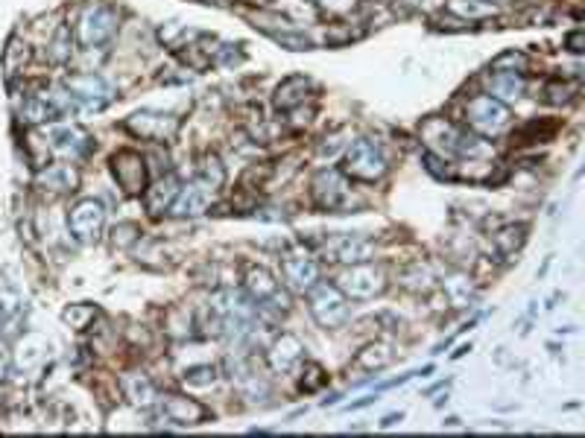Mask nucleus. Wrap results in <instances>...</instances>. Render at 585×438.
Segmentation results:
<instances>
[{"label": "nucleus", "instance_id": "nucleus-1", "mask_svg": "<svg viewBox=\"0 0 585 438\" xmlns=\"http://www.w3.org/2000/svg\"><path fill=\"white\" fill-rule=\"evenodd\" d=\"M65 91L73 108L80 111H99L115 99V88L103 77H97V73H71L65 79Z\"/></svg>", "mask_w": 585, "mask_h": 438}, {"label": "nucleus", "instance_id": "nucleus-2", "mask_svg": "<svg viewBox=\"0 0 585 438\" xmlns=\"http://www.w3.org/2000/svg\"><path fill=\"white\" fill-rule=\"evenodd\" d=\"M387 172V158L372 137H360L345 149V175L357 182H378Z\"/></svg>", "mask_w": 585, "mask_h": 438}, {"label": "nucleus", "instance_id": "nucleus-3", "mask_svg": "<svg viewBox=\"0 0 585 438\" xmlns=\"http://www.w3.org/2000/svg\"><path fill=\"white\" fill-rule=\"evenodd\" d=\"M310 312H314V319L322 328H343L352 319L348 298L340 293V286H328V284H316L310 290Z\"/></svg>", "mask_w": 585, "mask_h": 438}, {"label": "nucleus", "instance_id": "nucleus-4", "mask_svg": "<svg viewBox=\"0 0 585 438\" xmlns=\"http://www.w3.org/2000/svg\"><path fill=\"white\" fill-rule=\"evenodd\" d=\"M337 286L345 298H360V302H366V298H375L387 290V278H383V272L378 266L352 263V266L337 278Z\"/></svg>", "mask_w": 585, "mask_h": 438}, {"label": "nucleus", "instance_id": "nucleus-5", "mask_svg": "<svg viewBox=\"0 0 585 438\" xmlns=\"http://www.w3.org/2000/svg\"><path fill=\"white\" fill-rule=\"evenodd\" d=\"M466 120L477 135H501L509 126V108L504 103H497L495 97L480 94L475 99H468Z\"/></svg>", "mask_w": 585, "mask_h": 438}, {"label": "nucleus", "instance_id": "nucleus-6", "mask_svg": "<svg viewBox=\"0 0 585 438\" xmlns=\"http://www.w3.org/2000/svg\"><path fill=\"white\" fill-rule=\"evenodd\" d=\"M118 30V15H115V9L106 6V4H91V6H85L82 9V15H80V42L85 47H99V44H106L111 35H115Z\"/></svg>", "mask_w": 585, "mask_h": 438}, {"label": "nucleus", "instance_id": "nucleus-7", "mask_svg": "<svg viewBox=\"0 0 585 438\" xmlns=\"http://www.w3.org/2000/svg\"><path fill=\"white\" fill-rule=\"evenodd\" d=\"M106 225V208L97 199H80L68 214V228L73 240L80 243H97Z\"/></svg>", "mask_w": 585, "mask_h": 438}, {"label": "nucleus", "instance_id": "nucleus-8", "mask_svg": "<svg viewBox=\"0 0 585 438\" xmlns=\"http://www.w3.org/2000/svg\"><path fill=\"white\" fill-rule=\"evenodd\" d=\"M127 129L135 137H141V141L167 144L179 132V117L165 115V111H135V115L127 120Z\"/></svg>", "mask_w": 585, "mask_h": 438}, {"label": "nucleus", "instance_id": "nucleus-9", "mask_svg": "<svg viewBox=\"0 0 585 438\" xmlns=\"http://www.w3.org/2000/svg\"><path fill=\"white\" fill-rule=\"evenodd\" d=\"M310 193H314L316 208H322V210H343L348 205V199H352V187H348L343 172L322 170L316 179H314Z\"/></svg>", "mask_w": 585, "mask_h": 438}, {"label": "nucleus", "instance_id": "nucleus-10", "mask_svg": "<svg viewBox=\"0 0 585 438\" xmlns=\"http://www.w3.org/2000/svg\"><path fill=\"white\" fill-rule=\"evenodd\" d=\"M47 146H50V153L59 158L80 161L91 153V135L82 126H71V123H65V126H50Z\"/></svg>", "mask_w": 585, "mask_h": 438}, {"label": "nucleus", "instance_id": "nucleus-11", "mask_svg": "<svg viewBox=\"0 0 585 438\" xmlns=\"http://www.w3.org/2000/svg\"><path fill=\"white\" fill-rule=\"evenodd\" d=\"M111 172H115L118 184L129 196H138V193H144L146 187H149L144 155H138L135 149H120V153L111 158Z\"/></svg>", "mask_w": 585, "mask_h": 438}, {"label": "nucleus", "instance_id": "nucleus-12", "mask_svg": "<svg viewBox=\"0 0 585 438\" xmlns=\"http://www.w3.org/2000/svg\"><path fill=\"white\" fill-rule=\"evenodd\" d=\"M281 275H284V284H288L293 293H310L319 281V263L310 255L290 252L281 260Z\"/></svg>", "mask_w": 585, "mask_h": 438}, {"label": "nucleus", "instance_id": "nucleus-13", "mask_svg": "<svg viewBox=\"0 0 585 438\" xmlns=\"http://www.w3.org/2000/svg\"><path fill=\"white\" fill-rule=\"evenodd\" d=\"M211 196H214V187H211L208 182H203V179H196L191 184L179 187V193H176V199H173V205H170V214L173 217H199V214H205L208 205H211Z\"/></svg>", "mask_w": 585, "mask_h": 438}, {"label": "nucleus", "instance_id": "nucleus-14", "mask_svg": "<svg viewBox=\"0 0 585 438\" xmlns=\"http://www.w3.org/2000/svg\"><path fill=\"white\" fill-rule=\"evenodd\" d=\"M161 415L167 421L179 424V427H188V424H203L208 418V409L199 404L193 397H184V395H167L161 397Z\"/></svg>", "mask_w": 585, "mask_h": 438}, {"label": "nucleus", "instance_id": "nucleus-15", "mask_svg": "<svg viewBox=\"0 0 585 438\" xmlns=\"http://www.w3.org/2000/svg\"><path fill=\"white\" fill-rule=\"evenodd\" d=\"M328 248H331L334 260L348 263V266H352V263H366L372 257V243L366 237H354V234L337 237V240L328 243Z\"/></svg>", "mask_w": 585, "mask_h": 438}, {"label": "nucleus", "instance_id": "nucleus-16", "mask_svg": "<svg viewBox=\"0 0 585 438\" xmlns=\"http://www.w3.org/2000/svg\"><path fill=\"white\" fill-rule=\"evenodd\" d=\"M298 362H302V342H298L296 336L284 333L281 340H276V345H272V350H269V366L276 371H290V368L298 366Z\"/></svg>", "mask_w": 585, "mask_h": 438}, {"label": "nucleus", "instance_id": "nucleus-17", "mask_svg": "<svg viewBox=\"0 0 585 438\" xmlns=\"http://www.w3.org/2000/svg\"><path fill=\"white\" fill-rule=\"evenodd\" d=\"M524 94V79L518 73H501V70H492L489 77V97H495L497 103H513Z\"/></svg>", "mask_w": 585, "mask_h": 438}, {"label": "nucleus", "instance_id": "nucleus-18", "mask_svg": "<svg viewBox=\"0 0 585 438\" xmlns=\"http://www.w3.org/2000/svg\"><path fill=\"white\" fill-rule=\"evenodd\" d=\"M39 184L53 193H71L77 191V170L71 164H53L39 175Z\"/></svg>", "mask_w": 585, "mask_h": 438}, {"label": "nucleus", "instance_id": "nucleus-19", "mask_svg": "<svg viewBox=\"0 0 585 438\" xmlns=\"http://www.w3.org/2000/svg\"><path fill=\"white\" fill-rule=\"evenodd\" d=\"M144 193H146L149 210H153V214H161V210H170L173 199H176V193H179V182L173 179V175H167V179H161L153 187H146Z\"/></svg>", "mask_w": 585, "mask_h": 438}, {"label": "nucleus", "instance_id": "nucleus-20", "mask_svg": "<svg viewBox=\"0 0 585 438\" xmlns=\"http://www.w3.org/2000/svg\"><path fill=\"white\" fill-rule=\"evenodd\" d=\"M448 12H454L463 21H483L497 15V6L492 0H448Z\"/></svg>", "mask_w": 585, "mask_h": 438}, {"label": "nucleus", "instance_id": "nucleus-21", "mask_svg": "<svg viewBox=\"0 0 585 438\" xmlns=\"http://www.w3.org/2000/svg\"><path fill=\"white\" fill-rule=\"evenodd\" d=\"M527 240V228L524 225H506V228H501L495 234V246H497V252L501 255H515L521 246H524Z\"/></svg>", "mask_w": 585, "mask_h": 438}, {"label": "nucleus", "instance_id": "nucleus-22", "mask_svg": "<svg viewBox=\"0 0 585 438\" xmlns=\"http://www.w3.org/2000/svg\"><path fill=\"white\" fill-rule=\"evenodd\" d=\"M305 91H307V79H302V77H293L288 82H281L278 91H276V106L278 108H293V106H298L305 99Z\"/></svg>", "mask_w": 585, "mask_h": 438}, {"label": "nucleus", "instance_id": "nucleus-23", "mask_svg": "<svg viewBox=\"0 0 585 438\" xmlns=\"http://www.w3.org/2000/svg\"><path fill=\"white\" fill-rule=\"evenodd\" d=\"M127 395L132 404H138V406H149L156 400V389H153V383H149L146 377H141V374H135V377H127Z\"/></svg>", "mask_w": 585, "mask_h": 438}, {"label": "nucleus", "instance_id": "nucleus-24", "mask_svg": "<svg viewBox=\"0 0 585 438\" xmlns=\"http://www.w3.org/2000/svg\"><path fill=\"white\" fill-rule=\"evenodd\" d=\"M357 362H360L363 368H369V371H372V368L378 371V368L390 366V362H392V350H390L387 345H369V348L363 350V354L357 357Z\"/></svg>", "mask_w": 585, "mask_h": 438}, {"label": "nucleus", "instance_id": "nucleus-25", "mask_svg": "<svg viewBox=\"0 0 585 438\" xmlns=\"http://www.w3.org/2000/svg\"><path fill=\"white\" fill-rule=\"evenodd\" d=\"M530 65V59L524 53H515V50H506V53H501L495 61H492V70H501V73H521V70H527Z\"/></svg>", "mask_w": 585, "mask_h": 438}, {"label": "nucleus", "instance_id": "nucleus-26", "mask_svg": "<svg viewBox=\"0 0 585 438\" xmlns=\"http://www.w3.org/2000/svg\"><path fill=\"white\" fill-rule=\"evenodd\" d=\"M445 293H448V298H451L457 307H463L468 298H471V286H468L466 278H451V281H445Z\"/></svg>", "mask_w": 585, "mask_h": 438}, {"label": "nucleus", "instance_id": "nucleus-27", "mask_svg": "<svg viewBox=\"0 0 585 438\" xmlns=\"http://www.w3.org/2000/svg\"><path fill=\"white\" fill-rule=\"evenodd\" d=\"M50 59L59 61V65H61V61H68V59H71V33H68L65 27L59 30L53 47H50Z\"/></svg>", "mask_w": 585, "mask_h": 438}, {"label": "nucleus", "instance_id": "nucleus-28", "mask_svg": "<svg viewBox=\"0 0 585 438\" xmlns=\"http://www.w3.org/2000/svg\"><path fill=\"white\" fill-rule=\"evenodd\" d=\"M97 316V310L94 307H82V304H77V307H68L65 310V322L71 324V328H85L89 324V319H94Z\"/></svg>", "mask_w": 585, "mask_h": 438}, {"label": "nucleus", "instance_id": "nucleus-29", "mask_svg": "<svg viewBox=\"0 0 585 438\" xmlns=\"http://www.w3.org/2000/svg\"><path fill=\"white\" fill-rule=\"evenodd\" d=\"M214 380H217V371L211 366L184 371V383H188V386H214Z\"/></svg>", "mask_w": 585, "mask_h": 438}]
</instances>
